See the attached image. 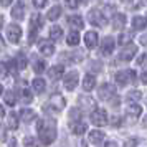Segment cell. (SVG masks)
<instances>
[{"label":"cell","mask_w":147,"mask_h":147,"mask_svg":"<svg viewBox=\"0 0 147 147\" xmlns=\"http://www.w3.org/2000/svg\"><path fill=\"white\" fill-rule=\"evenodd\" d=\"M36 132L43 144H51L56 139V124L51 119H40L36 122Z\"/></svg>","instance_id":"1"},{"label":"cell","mask_w":147,"mask_h":147,"mask_svg":"<svg viewBox=\"0 0 147 147\" xmlns=\"http://www.w3.org/2000/svg\"><path fill=\"white\" fill-rule=\"evenodd\" d=\"M98 94H99L101 99L107 101L111 106H119V98L116 96V89H114V86H111V84H102V86L99 88Z\"/></svg>","instance_id":"2"},{"label":"cell","mask_w":147,"mask_h":147,"mask_svg":"<svg viewBox=\"0 0 147 147\" xmlns=\"http://www.w3.org/2000/svg\"><path fill=\"white\" fill-rule=\"evenodd\" d=\"M136 81V71L134 69H124V71H119L116 74V83L119 86H126L129 83H134Z\"/></svg>","instance_id":"3"},{"label":"cell","mask_w":147,"mask_h":147,"mask_svg":"<svg viewBox=\"0 0 147 147\" xmlns=\"http://www.w3.org/2000/svg\"><path fill=\"white\" fill-rule=\"evenodd\" d=\"M65 104H66V101L63 99L60 94H55V96L50 98V101H48L47 104H45V111H56V113H60L61 109L65 107Z\"/></svg>","instance_id":"4"},{"label":"cell","mask_w":147,"mask_h":147,"mask_svg":"<svg viewBox=\"0 0 147 147\" xmlns=\"http://www.w3.org/2000/svg\"><path fill=\"white\" fill-rule=\"evenodd\" d=\"M88 20H89V23L94 25V27H104V25H106V17H104L102 12L98 10V8L89 10V13H88Z\"/></svg>","instance_id":"5"},{"label":"cell","mask_w":147,"mask_h":147,"mask_svg":"<svg viewBox=\"0 0 147 147\" xmlns=\"http://www.w3.org/2000/svg\"><path fill=\"white\" fill-rule=\"evenodd\" d=\"M91 122L94 126H106L107 124V113L104 109H94L91 114Z\"/></svg>","instance_id":"6"},{"label":"cell","mask_w":147,"mask_h":147,"mask_svg":"<svg viewBox=\"0 0 147 147\" xmlns=\"http://www.w3.org/2000/svg\"><path fill=\"white\" fill-rule=\"evenodd\" d=\"M140 114H142V107L139 104H131V106L126 109V117L129 122H136V121L140 117Z\"/></svg>","instance_id":"7"},{"label":"cell","mask_w":147,"mask_h":147,"mask_svg":"<svg viewBox=\"0 0 147 147\" xmlns=\"http://www.w3.org/2000/svg\"><path fill=\"white\" fill-rule=\"evenodd\" d=\"M7 36L12 43H18L22 38V28L18 25H10L7 28Z\"/></svg>","instance_id":"8"},{"label":"cell","mask_w":147,"mask_h":147,"mask_svg":"<svg viewBox=\"0 0 147 147\" xmlns=\"http://www.w3.org/2000/svg\"><path fill=\"white\" fill-rule=\"evenodd\" d=\"M137 53V47L134 45V43H127L126 45V48L121 51V60L122 61H129V60H132L134 58V55Z\"/></svg>","instance_id":"9"},{"label":"cell","mask_w":147,"mask_h":147,"mask_svg":"<svg viewBox=\"0 0 147 147\" xmlns=\"http://www.w3.org/2000/svg\"><path fill=\"white\" fill-rule=\"evenodd\" d=\"M78 80H80V76L76 71H71V73H68L65 76V88H66L68 91H73L74 88L78 86Z\"/></svg>","instance_id":"10"},{"label":"cell","mask_w":147,"mask_h":147,"mask_svg":"<svg viewBox=\"0 0 147 147\" xmlns=\"http://www.w3.org/2000/svg\"><path fill=\"white\" fill-rule=\"evenodd\" d=\"M38 50H40V53L45 55V56H51V55L55 53L53 43L48 41V40H40V43H38Z\"/></svg>","instance_id":"11"},{"label":"cell","mask_w":147,"mask_h":147,"mask_svg":"<svg viewBox=\"0 0 147 147\" xmlns=\"http://www.w3.org/2000/svg\"><path fill=\"white\" fill-rule=\"evenodd\" d=\"M114 50V40L111 38V36H107V38H104L102 40V43H101V55H104V56H109V55L113 53Z\"/></svg>","instance_id":"12"},{"label":"cell","mask_w":147,"mask_h":147,"mask_svg":"<svg viewBox=\"0 0 147 147\" xmlns=\"http://www.w3.org/2000/svg\"><path fill=\"white\" fill-rule=\"evenodd\" d=\"M84 43H86V48L94 50L98 47V33L96 32H86L84 33Z\"/></svg>","instance_id":"13"},{"label":"cell","mask_w":147,"mask_h":147,"mask_svg":"<svg viewBox=\"0 0 147 147\" xmlns=\"http://www.w3.org/2000/svg\"><path fill=\"white\" fill-rule=\"evenodd\" d=\"M12 17H13L15 20H23V17H25V5L18 2V3H15L13 8H12Z\"/></svg>","instance_id":"14"},{"label":"cell","mask_w":147,"mask_h":147,"mask_svg":"<svg viewBox=\"0 0 147 147\" xmlns=\"http://www.w3.org/2000/svg\"><path fill=\"white\" fill-rule=\"evenodd\" d=\"M63 74H65V68L58 65V66H53L50 71H48V76H50V80L53 81H58L60 78H63Z\"/></svg>","instance_id":"15"},{"label":"cell","mask_w":147,"mask_h":147,"mask_svg":"<svg viewBox=\"0 0 147 147\" xmlns=\"http://www.w3.org/2000/svg\"><path fill=\"white\" fill-rule=\"evenodd\" d=\"M30 27H32V32H40V28L43 27V18H41V15H38V13L32 15Z\"/></svg>","instance_id":"16"},{"label":"cell","mask_w":147,"mask_h":147,"mask_svg":"<svg viewBox=\"0 0 147 147\" xmlns=\"http://www.w3.org/2000/svg\"><path fill=\"white\" fill-rule=\"evenodd\" d=\"M113 27L116 30H122L126 27V15L124 13H116L113 18Z\"/></svg>","instance_id":"17"},{"label":"cell","mask_w":147,"mask_h":147,"mask_svg":"<svg viewBox=\"0 0 147 147\" xmlns=\"http://www.w3.org/2000/svg\"><path fill=\"white\" fill-rule=\"evenodd\" d=\"M68 25L71 28H83L84 27V22H83V18H81L80 15H71V17H68Z\"/></svg>","instance_id":"18"},{"label":"cell","mask_w":147,"mask_h":147,"mask_svg":"<svg viewBox=\"0 0 147 147\" xmlns=\"http://www.w3.org/2000/svg\"><path fill=\"white\" fill-rule=\"evenodd\" d=\"M88 140L91 144H99V142L104 140V132H101V131H91L89 136H88Z\"/></svg>","instance_id":"19"},{"label":"cell","mask_w":147,"mask_h":147,"mask_svg":"<svg viewBox=\"0 0 147 147\" xmlns=\"http://www.w3.org/2000/svg\"><path fill=\"white\" fill-rule=\"evenodd\" d=\"M94 86H96V78H94L93 74H86L84 80H83V88H84V91H91V89H94Z\"/></svg>","instance_id":"20"},{"label":"cell","mask_w":147,"mask_h":147,"mask_svg":"<svg viewBox=\"0 0 147 147\" xmlns=\"http://www.w3.org/2000/svg\"><path fill=\"white\" fill-rule=\"evenodd\" d=\"M18 98H20L22 102H25V104H30L32 101H33V96L32 93L28 91L27 88H20V91H18Z\"/></svg>","instance_id":"21"},{"label":"cell","mask_w":147,"mask_h":147,"mask_svg":"<svg viewBox=\"0 0 147 147\" xmlns=\"http://www.w3.org/2000/svg\"><path fill=\"white\" fill-rule=\"evenodd\" d=\"M35 117H36V113L32 109H22L20 111V119L25 122H32V121H35Z\"/></svg>","instance_id":"22"},{"label":"cell","mask_w":147,"mask_h":147,"mask_svg":"<svg viewBox=\"0 0 147 147\" xmlns=\"http://www.w3.org/2000/svg\"><path fill=\"white\" fill-rule=\"evenodd\" d=\"M147 25V18L146 17H139V15H136L132 18V27L136 30H142V28H146Z\"/></svg>","instance_id":"23"},{"label":"cell","mask_w":147,"mask_h":147,"mask_svg":"<svg viewBox=\"0 0 147 147\" xmlns=\"http://www.w3.org/2000/svg\"><path fill=\"white\" fill-rule=\"evenodd\" d=\"M32 86H33V91L35 93H43L45 91V88H47V84H45V81L41 80V78H35L33 81H32Z\"/></svg>","instance_id":"24"},{"label":"cell","mask_w":147,"mask_h":147,"mask_svg":"<svg viewBox=\"0 0 147 147\" xmlns=\"http://www.w3.org/2000/svg\"><path fill=\"white\" fill-rule=\"evenodd\" d=\"M86 129H88V126L84 122H73V124H71V132L76 134V136H81Z\"/></svg>","instance_id":"25"},{"label":"cell","mask_w":147,"mask_h":147,"mask_svg":"<svg viewBox=\"0 0 147 147\" xmlns=\"http://www.w3.org/2000/svg\"><path fill=\"white\" fill-rule=\"evenodd\" d=\"M32 63H33V71H35V73H43V71H45V68H47L45 61H43V60H38L36 56L33 58V61H32Z\"/></svg>","instance_id":"26"},{"label":"cell","mask_w":147,"mask_h":147,"mask_svg":"<svg viewBox=\"0 0 147 147\" xmlns=\"http://www.w3.org/2000/svg\"><path fill=\"white\" fill-rule=\"evenodd\" d=\"M80 102H81V106L86 107V109H89V111L96 107V104H94L93 98H88V96H81V98H80Z\"/></svg>","instance_id":"27"},{"label":"cell","mask_w":147,"mask_h":147,"mask_svg":"<svg viewBox=\"0 0 147 147\" xmlns=\"http://www.w3.org/2000/svg\"><path fill=\"white\" fill-rule=\"evenodd\" d=\"M66 43L69 45V47H76V45H80V33H78V32H71V33L68 35Z\"/></svg>","instance_id":"28"},{"label":"cell","mask_w":147,"mask_h":147,"mask_svg":"<svg viewBox=\"0 0 147 147\" xmlns=\"http://www.w3.org/2000/svg\"><path fill=\"white\" fill-rule=\"evenodd\" d=\"M3 102L8 104V106H15V102H17L15 94L12 93V91H5V93H3Z\"/></svg>","instance_id":"29"},{"label":"cell","mask_w":147,"mask_h":147,"mask_svg":"<svg viewBox=\"0 0 147 147\" xmlns=\"http://www.w3.org/2000/svg\"><path fill=\"white\" fill-rule=\"evenodd\" d=\"M7 122H8V127H10V129H17V127H18V116L15 113H10L8 114Z\"/></svg>","instance_id":"30"},{"label":"cell","mask_w":147,"mask_h":147,"mask_svg":"<svg viewBox=\"0 0 147 147\" xmlns=\"http://www.w3.org/2000/svg\"><path fill=\"white\" fill-rule=\"evenodd\" d=\"M60 15H61V8L53 7V8H50V12H48V18H50V20H58Z\"/></svg>","instance_id":"31"},{"label":"cell","mask_w":147,"mask_h":147,"mask_svg":"<svg viewBox=\"0 0 147 147\" xmlns=\"http://www.w3.org/2000/svg\"><path fill=\"white\" fill-rule=\"evenodd\" d=\"M61 35H63L61 27H51V30H50V36H51V40H58V38H61Z\"/></svg>","instance_id":"32"},{"label":"cell","mask_w":147,"mask_h":147,"mask_svg":"<svg viewBox=\"0 0 147 147\" xmlns=\"http://www.w3.org/2000/svg\"><path fill=\"white\" fill-rule=\"evenodd\" d=\"M127 99L129 101H139V99H142V93H140V91H129V93H127Z\"/></svg>","instance_id":"33"},{"label":"cell","mask_w":147,"mask_h":147,"mask_svg":"<svg viewBox=\"0 0 147 147\" xmlns=\"http://www.w3.org/2000/svg\"><path fill=\"white\" fill-rule=\"evenodd\" d=\"M137 65H139L140 68H147V53L140 55L139 58H137Z\"/></svg>","instance_id":"34"},{"label":"cell","mask_w":147,"mask_h":147,"mask_svg":"<svg viewBox=\"0 0 147 147\" xmlns=\"http://www.w3.org/2000/svg\"><path fill=\"white\" fill-rule=\"evenodd\" d=\"M17 65H18V69H23V68L27 66V60H25V56H23V55H20V56H18Z\"/></svg>","instance_id":"35"},{"label":"cell","mask_w":147,"mask_h":147,"mask_svg":"<svg viewBox=\"0 0 147 147\" xmlns=\"http://www.w3.org/2000/svg\"><path fill=\"white\" fill-rule=\"evenodd\" d=\"M66 5L69 8H78L81 5V0H66Z\"/></svg>","instance_id":"36"},{"label":"cell","mask_w":147,"mask_h":147,"mask_svg":"<svg viewBox=\"0 0 147 147\" xmlns=\"http://www.w3.org/2000/svg\"><path fill=\"white\" fill-rule=\"evenodd\" d=\"M32 2H33L35 7H38V8H43L47 5V0H32Z\"/></svg>","instance_id":"37"},{"label":"cell","mask_w":147,"mask_h":147,"mask_svg":"<svg viewBox=\"0 0 147 147\" xmlns=\"http://www.w3.org/2000/svg\"><path fill=\"white\" fill-rule=\"evenodd\" d=\"M111 124H113L114 127H119L121 126V119L117 117V116H114L113 119H111Z\"/></svg>","instance_id":"38"},{"label":"cell","mask_w":147,"mask_h":147,"mask_svg":"<svg viewBox=\"0 0 147 147\" xmlns=\"http://www.w3.org/2000/svg\"><path fill=\"white\" fill-rule=\"evenodd\" d=\"M35 144H33V139H32V137H27V139H25V147H33Z\"/></svg>","instance_id":"39"},{"label":"cell","mask_w":147,"mask_h":147,"mask_svg":"<svg viewBox=\"0 0 147 147\" xmlns=\"http://www.w3.org/2000/svg\"><path fill=\"white\" fill-rule=\"evenodd\" d=\"M126 40H131V35H124V36H121L119 43H122V45H124V43H126Z\"/></svg>","instance_id":"40"},{"label":"cell","mask_w":147,"mask_h":147,"mask_svg":"<svg viewBox=\"0 0 147 147\" xmlns=\"http://www.w3.org/2000/svg\"><path fill=\"white\" fill-rule=\"evenodd\" d=\"M134 146H136V139L127 140V142H126V147H134Z\"/></svg>","instance_id":"41"},{"label":"cell","mask_w":147,"mask_h":147,"mask_svg":"<svg viewBox=\"0 0 147 147\" xmlns=\"http://www.w3.org/2000/svg\"><path fill=\"white\" fill-rule=\"evenodd\" d=\"M8 147H18V144H17V139H12V140H10Z\"/></svg>","instance_id":"42"},{"label":"cell","mask_w":147,"mask_h":147,"mask_svg":"<svg viewBox=\"0 0 147 147\" xmlns=\"http://www.w3.org/2000/svg\"><path fill=\"white\" fill-rule=\"evenodd\" d=\"M140 80H142V83H144V84H147V71H146V73H142Z\"/></svg>","instance_id":"43"},{"label":"cell","mask_w":147,"mask_h":147,"mask_svg":"<svg viewBox=\"0 0 147 147\" xmlns=\"http://www.w3.org/2000/svg\"><path fill=\"white\" fill-rule=\"evenodd\" d=\"M10 3H12V0H2V5H3V7H8Z\"/></svg>","instance_id":"44"},{"label":"cell","mask_w":147,"mask_h":147,"mask_svg":"<svg viewBox=\"0 0 147 147\" xmlns=\"http://www.w3.org/2000/svg\"><path fill=\"white\" fill-rule=\"evenodd\" d=\"M140 43H142V45H147V35H144V36L140 38Z\"/></svg>","instance_id":"45"},{"label":"cell","mask_w":147,"mask_h":147,"mask_svg":"<svg viewBox=\"0 0 147 147\" xmlns=\"http://www.w3.org/2000/svg\"><path fill=\"white\" fill-rule=\"evenodd\" d=\"M104 147H117V144H116V142H107Z\"/></svg>","instance_id":"46"},{"label":"cell","mask_w":147,"mask_h":147,"mask_svg":"<svg viewBox=\"0 0 147 147\" xmlns=\"http://www.w3.org/2000/svg\"><path fill=\"white\" fill-rule=\"evenodd\" d=\"M142 126L147 127V116H144V121H142Z\"/></svg>","instance_id":"47"},{"label":"cell","mask_w":147,"mask_h":147,"mask_svg":"<svg viewBox=\"0 0 147 147\" xmlns=\"http://www.w3.org/2000/svg\"><path fill=\"white\" fill-rule=\"evenodd\" d=\"M122 2H131V0H122Z\"/></svg>","instance_id":"48"},{"label":"cell","mask_w":147,"mask_h":147,"mask_svg":"<svg viewBox=\"0 0 147 147\" xmlns=\"http://www.w3.org/2000/svg\"><path fill=\"white\" fill-rule=\"evenodd\" d=\"M144 2H146V3H147V0H144Z\"/></svg>","instance_id":"49"}]
</instances>
